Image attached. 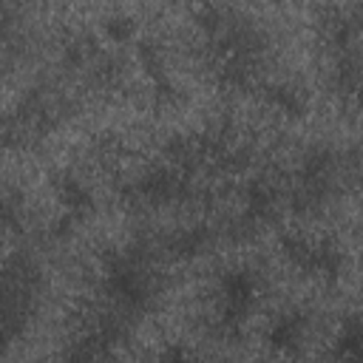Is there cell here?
Segmentation results:
<instances>
[{
    "mask_svg": "<svg viewBox=\"0 0 363 363\" xmlns=\"http://www.w3.org/2000/svg\"><path fill=\"white\" fill-rule=\"evenodd\" d=\"M54 187H57V196H60V201L68 207L71 216H79V213H85V210L91 207V193H88L85 184H82L79 179H74L71 173H60L57 182H54Z\"/></svg>",
    "mask_w": 363,
    "mask_h": 363,
    "instance_id": "2",
    "label": "cell"
},
{
    "mask_svg": "<svg viewBox=\"0 0 363 363\" xmlns=\"http://www.w3.org/2000/svg\"><path fill=\"white\" fill-rule=\"evenodd\" d=\"M303 323H306V320L301 318V312L281 315V318L269 326V332H267L269 346H272V349H281V352L295 349V346H298V340H301V335H303Z\"/></svg>",
    "mask_w": 363,
    "mask_h": 363,
    "instance_id": "1",
    "label": "cell"
},
{
    "mask_svg": "<svg viewBox=\"0 0 363 363\" xmlns=\"http://www.w3.org/2000/svg\"><path fill=\"white\" fill-rule=\"evenodd\" d=\"M269 96H272V102H275L281 111L295 113V116L303 113V96H301V91H295V88H289V85H275Z\"/></svg>",
    "mask_w": 363,
    "mask_h": 363,
    "instance_id": "4",
    "label": "cell"
},
{
    "mask_svg": "<svg viewBox=\"0 0 363 363\" xmlns=\"http://www.w3.org/2000/svg\"><path fill=\"white\" fill-rule=\"evenodd\" d=\"M204 244H207V230L193 227V230L179 233V235L170 241V250H173L179 258H190V255L201 252V250H204Z\"/></svg>",
    "mask_w": 363,
    "mask_h": 363,
    "instance_id": "3",
    "label": "cell"
},
{
    "mask_svg": "<svg viewBox=\"0 0 363 363\" xmlns=\"http://www.w3.org/2000/svg\"><path fill=\"white\" fill-rule=\"evenodd\" d=\"M130 31H133V26H130L128 17H113V20H108V34H111L113 40H125V37H130Z\"/></svg>",
    "mask_w": 363,
    "mask_h": 363,
    "instance_id": "6",
    "label": "cell"
},
{
    "mask_svg": "<svg viewBox=\"0 0 363 363\" xmlns=\"http://www.w3.org/2000/svg\"><path fill=\"white\" fill-rule=\"evenodd\" d=\"M159 363H190V354H187L184 346L170 343V346H164V352L159 354Z\"/></svg>",
    "mask_w": 363,
    "mask_h": 363,
    "instance_id": "5",
    "label": "cell"
}]
</instances>
